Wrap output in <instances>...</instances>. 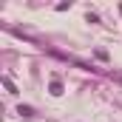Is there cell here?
<instances>
[{"instance_id": "cell-1", "label": "cell", "mask_w": 122, "mask_h": 122, "mask_svg": "<svg viewBox=\"0 0 122 122\" xmlns=\"http://www.w3.org/2000/svg\"><path fill=\"white\" fill-rule=\"evenodd\" d=\"M20 114H23V117H34V108H31V105H20Z\"/></svg>"}, {"instance_id": "cell-2", "label": "cell", "mask_w": 122, "mask_h": 122, "mask_svg": "<svg viewBox=\"0 0 122 122\" xmlns=\"http://www.w3.org/2000/svg\"><path fill=\"white\" fill-rule=\"evenodd\" d=\"M51 94H62V85H60V82H51Z\"/></svg>"}]
</instances>
